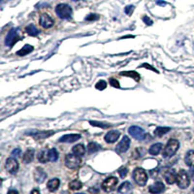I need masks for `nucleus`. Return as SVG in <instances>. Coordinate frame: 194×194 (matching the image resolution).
Instances as JSON below:
<instances>
[{
    "label": "nucleus",
    "instance_id": "nucleus-1",
    "mask_svg": "<svg viewBox=\"0 0 194 194\" xmlns=\"http://www.w3.org/2000/svg\"><path fill=\"white\" fill-rule=\"evenodd\" d=\"M179 148V143L178 140L171 139L168 141L166 147L163 149V156L164 157H172L176 154L178 149Z\"/></svg>",
    "mask_w": 194,
    "mask_h": 194
},
{
    "label": "nucleus",
    "instance_id": "nucleus-2",
    "mask_svg": "<svg viewBox=\"0 0 194 194\" xmlns=\"http://www.w3.org/2000/svg\"><path fill=\"white\" fill-rule=\"evenodd\" d=\"M177 184L179 188L184 189L188 188L190 184V179L189 175L186 173L184 170H181L177 175Z\"/></svg>",
    "mask_w": 194,
    "mask_h": 194
},
{
    "label": "nucleus",
    "instance_id": "nucleus-3",
    "mask_svg": "<svg viewBox=\"0 0 194 194\" xmlns=\"http://www.w3.org/2000/svg\"><path fill=\"white\" fill-rule=\"evenodd\" d=\"M133 179L139 185L144 186L148 182V174L143 168H136L133 172Z\"/></svg>",
    "mask_w": 194,
    "mask_h": 194
},
{
    "label": "nucleus",
    "instance_id": "nucleus-4",
    "mask_svg": "<svg viewBox=\"0 0 194 194\" xmlns=\"http://www.w3.org/2000/svg\"><path fill=\"white\" fill-rule=\"evenodd\" d=\"M55 13L60 19H70L72 16V8L67 4H58L55 8Z\"/></svg>",
    "mask_w": 194,
    "mask_h": 194
},
{
    "label": "nucleus",
    "instance_id": "nucleus-5",
    "mask_svg": "<svg viewBox=\"0 0 194 194\" xmlns=\"http://www.w3.org/2000/svg\"><path fill=\"white\" fill-rule=\"evenodd\" d=\"M81 156H78L74 153H70L65 156V165L70 169H76L81 165Z\"/></svg>",
    "mask_w": 194,
    "mask_h": 194
},
{
    "label": "nucleus",
    "instance_id": "nucleus-6",
    "mask_svg": "<svg viewBox=\"0 0 194 194\" xmlns=\"http://www.w3.org/2000/svg\"><path fill=\"white\" fill-rule=\"evenodd\" d=\"M118 183H119V181H118V179L116 177L107 178L102 183V189L105 192H111L116 188Z\"/></svg>",
    "mask_w": 194,
    "mask_h": 194
},
{
    "label": "nucleus",
    "instance_id": "nucleus-7",
    "mask_svg": "<svg viewBox=\"0 0 194 194\" xmlns=\"http://www.w3.org/2000/svg\"><path fill=\"white\" fill-rule=\"evenodd\" d=\"M5 168L10 174H12V175L16 174L18 172V170H19V162L16 160V158H14V157H10V158H8L6 160Z\"/></svg>",
    "mask_w": 194,
    "mask_h": 194
},
{
    "label": "nucleus",
    "instance_id": "nucleus-8",
    "mask_svg": "<svg viewBox=\"0 0 194 194\" xmlns=\"http://www.w3.org/2000/svg\"><path fill=\"white\" fill-rule=\"evenodd\" d=\"M19 40L18 37V28H12L8 32L6 38H5V45L6 46H13L15 43Z\"/></svg>",
    "mask_w": 194,
    "mask_h": 194
},
{
    "label": "nucleus",
    "instance_id": "nucleus-9",
    "mask_svg": "<svg viewBox=\"0 0 194 194\" xmlns=\"http://www.w3.org/2000/svg\"><path fill=\"white\" fill-rule=\"evenodd\" d=\"M130 147V139L127 136H124V137L121 139V141L118 144L116 147V152L118 153H123L125 152H127V149Z\"/></svg>",
    "mask_w": 194,
    "mask_h": 194
},
{
    "label": "nucleus",
    "instance_id": "nucleus-10",
    "mask_svg": "<svg viewBox=\"0 0 194 194\" xmlns=\"http://www.w3.org/2000/svg\"><path fill=\"white\" fill-rule=\"evenodd\" d=\"M128 132L132 137L136 140H143L145 138V131L139 126H131L129 127Z\"/></svg>",
    "mask_w": 194,
    "mask_h": 194
},
{
    "label": "nucleus",
    "instance_id": "nucleus-11",
    "mask_svg": "<svg viewBox=\"0 0 194 194\" xmlns=\"http://www.w3.org/2000/svg\"><path fill=\"white\" fill-rule=\"evenodd\" d=\"M34 179H35V182L36 183H44L45 182V179H47V174H46V172L43 170L42 168L40 167H37L35 169L34 171Z\"/></svg>",
    "mask_w": 194,
    "mask_h": 194
},
{
    "label": "nucleus",
    "instance_id": "nucleus-12",
    "mask_svg": "<svg viewBox=\"0 0 194 194\" xmlns=\"http://www.w3.org/2000/svg\"><path fill=\"white\" fill-rule=\"evenodd\" d=\"M177 175L178 174H176L175 170L169 169L168 171L165 172L164 179H165V181H166V183L168 184H173L175 182H177Z\"/></svg>",
    "mask_w": 194,
    "mask_h": 194
},
{
    "label": "nucleus",
    "instance_id": "nucleus-13",
    "mask_svg": "<svg viewBox=\"0 0 194 194\" xmlns=\"http://www.w3.org/2000/svg\"><path fill=\"white\" fill-rule=\"evenodd\" d=\"M119 136H120V132L118 131V130L109 131L105 135V141L107 143H109V144L114 143V142L118 141V139L119 138Z\"/></svg>",
    "mask_w": 194,
    "mask_h": 194
},
{
    "label": "nucleus",
    "instance_id": "nucleus-14",
    "mask_svg": "<svg viewBox=\"0 0 194 194\" xmlns=\"http://www.w3.org/2000/svg\"><path fill=\"white\" fill-rule=\"evenodd\" d=\"M165 185L161 182H156L149 188V191L152 194H160L164 191Z\"/></svg>",
    "mask_w": 194,
    "mask_h": 194
},
{
    "label": "nucleus",
    "instance_id": "nucleus-15",
    "mask_svg": "<svg viewBox=\"0 0 194 194\" xmlns=\"http://www.w3.org/2000/svg\"><path fill=\"white\" fill-rule=\"evenodd\" d=\"M40 24L44 28H49L54 25V19L47 14H43L40 17Z\"/></svg>",
    "mask_w": 194,
    "mask_h": 194
},
{
    "label": "nucleus",
    "instance_id": "nucleus-16",
    "mask_svg": "<svg viewBox=\"0 0 194 194\" xmlns=\"http://www.w3.org/2000/svg\"><path fill=\"white\" fill-rule=\"evenodd\" d=\"M80 138H81V135H79V134H68V135L62 136L58 141L62 143H74Z\"/></svg>",
    "mask_w": 194,
    "mask_h": 194
},
{
    "label": "nucleus",
    "instance_id": "nucleus-17",
    "mask_svg": "<svg viewBox=\"0 0 194 194\" xmlns=\"http://www.w3.org/2000/svg\"><path fill=\"white\" fill-rule=\"evenodd\" d=\"M59 184H60V181L58 179H53L48 183V189L51 192H54L59 188Z\"/></svg>",
    "mask_w": 194,
    "mask_h": 194
},
{
    "label": "nucleus",
    "instance_id": "nucleus-18",
    "mask_svg": "<svg viewBox=\"0 0 194 194\" xmlns=\"http://www.w3.org/2000/svg\"><path fill=\"white\" fill-rule=\"evenodd\" d=\"M33 158H34V149H28L26 152L24 153V154L23 161H24V163L28 164V163H30L33 160Z\"/></svg>",
    "mask_w": 194,
    "mask_h": 194
},
{
    "label": "nucleus",
    "instance_id": "nucleus-19",
    "mask_svg": "<svg viewBox=\"0 0 194 194\" xmlns=\"http://www.w3.org/2000/svg\"><path fill=\"white\" fill-rule=\"evenodd\" d=\"M72 152H73L74 154L78 155V156H83L85 153V149L83 144H79V145H76L75 147H73L72 149Z\"/></svg>",
    "mask_w": 194,
    "mask_h": 194
},
{
    "label": "nucleus",
    "instance_id": "nucleus-20",
    "mask_svg": "<svg viewBox=\"0 0 194 194\" xmlns=\"http://www.w3.org/2000/svg\"><path fill=\"white\" fill-rule=\"evenodd\" d=\"M184 161L188 167H194V150H189L186 153Z\"/></svg>",
    "mask_w": 194,
    "mask_h": 194
},
{
    "label": "nucleus",
    "instance_id": "nucleus-21",
    "mask_svg": "<svg viewBox=\"0 0 194 194\" xmlns=\"http://www.w3.org/2000/svg\"><path fill=\"white\" fill-rule=\"evenodd\" d=\"M161 149H162V144L161 143H156L149 148V153L152 155H157L161 152Z\"/></svg>",
    "mask_w": 194,
    "mask_h": 194
},
{
    "label": "nucleus",
    "instance_id": "nucleus-22",
    "mask_svg": "<svg viewBox=\"0 0 194 194\" xmlns=\"http://www.w3.org/2000/svg\"><path fill=\"white\" fill-rule=\"evenodd\" d=\"M38 160L41 163H46L47 161L50 160V154H49V150L47 149H43L38 154Z\"/></svg>",
    "mask_w": 194,
    "mask_h": 194
},
{
    "label": "nucleus",
    "instance_id": "nucleus-23",
    "mask_svg": "<svg viewBox=\"0 0 194 194\" xmlns=\"http://www.w3.org/2000/svg\"><path fill=\"white\" fill-rule=\"evenodd\" d=\"M34 50V48L31 46V45H28V44H26L23 49H20L19 51L17 53V54L18 55H19V56H24V55H26V54H30L32 51Z\"/></svg>",
    "mask_w": 194,
    "mask_h": 194
},
{
    "label": "nucleus",
    "instance_id": "nucleus-24",
    "mask_svg": "<svg viewBox=\"0 0 194 194\" xmlns=\"http://www.w3.org/2000/svg\"><path fill=\"white\" fill-rule=\"evenodd\" d=\"M121 76H126V77H130L133 78L135 81L139 82L140 81V75L135 71H125V72H121L120 73Z\"/></svg>",
    "mask_w": 194,
    "mask_h": 194
},
{
    "label": "nucleus",
    "instance_id": "nucleus-25",
    "mask_svg": "<svg viewBox=\"0 0 194 194\" xmlns=\"http://www.w3.org/2000/svg\"><path fill=\"white\" fill-rule=\"evenodd\" d=\"M132 188V185H131V183H129V182H124V183H123L120 184V186L119 188V193H123V194H124V193H127L129 190H130Z\"/></svg>",
    "mask_w": 194,
    "mask_h": 194
},
{
    "label": "nucleus",
    "instance_id": "nucleus-26",
    "mask_svg": "<svg viewBox=\"0 0 194 194\" xmlns=\"http://www.w3.org/2000/svg\"><path fill=\"white\" fill-rule=\"evenodd\" d=\"M25 31L28 35H30V36H37L39 34V30L36 28L35 25L33 24H29V25H27L26 28H25Z\"/></svg>",
    "mask_w": 194,
    "mask_h": 194
},
{
    "label": "nucleus",
    "instance_id": "nucleus-27",
    "mask_svg": "<svg viewBox=\"0 0 194 194\" xmlns=\"http://www.w3.org/2000/svg\"><path fill=\"white\" fill-rule=\"evenodd\" d=\"M171 129L169 127H157L154 130V135L157 136V137H161L164 134L168 133Z\"/></svg>",
    "mask_w": 194,
    "mask_h": 194
},
{
    "label": "nucleus",
    "instance_id": "nucleus-28",
    "mask_svg": "<svg viewBox=\"0 0 194 194\" xmlns=\"http://www.w3.org/2000/svg\"><path fill=\"white\" fill-rule=\"evenodd\" d=\"M82 183L80 181H78V179H74V181H72L70 183H69V188L71 190H79L82 188Z\"/></svg>",
    "mask_w": 194,
    "mask_h": 194
},
{
    "label": "nucleus",
    "instance_id": "nucleus-29",
    "mask_svg": "<svg viewBox=\"0 0 194 194\" xmlns=\"http://www.w3.org/2000/svg\"><path fill=\"white\" fill-rule=\"evenodd\" d=\"M100 149H101V147H100L98 144H96V143H89L88 146V152L89 153H96L97 150H99Z\"/></svg>",
    "mask_w": 194,
    "mask_h": 194
},
{
    "label": "nucleus",
    "instance_id": "nucleus-30",
    "mask_svg": "<svg viewBox=\"0 0 194 194\" xmlns=\"http://www.w3.org/2000/svg\"><path fill=\"white\" fill-rule=\"evenodd\" d=\"M49 154H50V161L54 162L58 158V153L55 149H51L49 150Z\"/></svg>",
    "mask_w": 194,
    "mask_h": 194
},
{
    "label": "nucleus",
    "instance_id": "nucleus-31",
    "mask_svg": "<svg viewBox=\"0 0 194 194\" xmlns=\"http://www.w3.org/2000/svg\"><path fill=\"white\" fill-rule=\"evenodd\" d=\"M54 132L53 131H50V132H32L30 134H33L36 138H48L49 136H51Z\"/></svg>",
    "mask_w": 194,
    "mask_h": 194
},
{
    "label": "nucleus",
    "instance_id": "nucleus-32",
    "mask_svg": "<svg viewBox=\"0 0 194 194\" xmlns=\"http://www.w3.org/2000/svg\"><path fill=\"white\" fill-rule=\"evenodd\" d=\"M95 88L99 90H103L107 88V83L105 81H99L96 85H95Z\"/></svg>",
    "mask_w": 194,
    "mask_h": 194
},
{
    "label": "nucleus",
    "instance_id": "nucleus-33",
    "mask_svg": "<svg viewBox=\"0 0 194 194\" xmlns=\"http://www.w3.org/2000/svg\"><path fill=\"white\" fill-rule=\"evenodd\" d=\"M89 123L93 126H99V127H102V128H106V127H109L110 124L108 123H98V121H89Z\"/></svg>",
    "mask_w": 194,
    "mask_h": 194
},
{
    "label": "nucleus",
    "instance_id": "nucleus-34",
    "mask_svg": "<svg viewBox=\"0 0 194 194\" xmlns=\"http://www.w3.org/2000/svg\"><path fill=\"white\" fill-rule=\"evenodd\" d=\"M127 173H128V169L125 168V167H121V168L119 169V174L121 178H125Z\"/></svg>",
    "mask_w": 194,
    "mask_h": 194
},
{
    "label": "nucleus",
    "instance_id": "nucleus-35",
    "mask_svg": "<svg viewBox=\"0 0 194 194\" xmlns=\"http://www.w3.org/2000/svg\"><path fill=\"white\" fill-rule=\"evenodd\" d=\"M133 11H134V6L133 5H128V6L125 7V9H124V12L127 14L128 16H130L131 14L133 13Z\"/></svg>",
    "mask_w": 194,
    "mask_h": 194
},
{
    "label": "nucleus",
    "instance_id": "nucleus-36",
    "mask_svg": "<svg viewBox=\"0 0 194 194\" xmlns=\"http://www.w3.org/2000/svg\"><path fill=\"white\" fill-rule=\"evenodd\" d=\"M20 149H14L12 153H11V157H14V158H18V157L20 155Z\"/></svg>",
    "mask_w": 194,
    "mask_h": 194
},
{
    "label": "nucleus",
    "instance_id": "nucleus-37",
    "mask_svg": "<svg viewBox=\"0 0 194 194\" xmlns=\"http://www.w3.org/2000/svg\"><path fill=\"white\" fill-rule=\"evenodd\" d=\"M99 19V16L96 15V14H90V15H88L87 18H85V20H96Z\"/></svg>",
    "mask_w": 194,
    "mask_h": 194
},
{
    "label": "nucleus",
    "instance_id": "nucleus-38",
    "mask_svg": "<svg viewBox=\"0 0 194 194\" xmlns=\"http://www.w3.org/2000/svg\"><path fill=\"white\" fill-rule=\"evenodd\" d=\"M110 84L114 88H119V83L116 80V79H110Z\"/></svg>",
    "mask_w": 194,
    "mask_h": 194
},
{
    "label": "nucleus",
    "instance_id": "nucleus-39",
    "mask_svg": "<svg viewBox=\"0 0 194 194\" xmlns=\"http://www.w3.org/2000/svg\"><path fill=\"white\" fill-rule=\"evenodd\" d=\"M143 20H144V23H145L146 24H148V25H152L153 24V20L150 19L149 17H144Z\"/></svg>",
    "mask_w": 194,
    "mask_h": 194
},
{
    "label": "nucleus",
    "instance_id": "nucleus-40",
    "mask_svg": "<svg viewBox=\"0 0 194 194\" xmlns=\"http://www.w3.org/2000/svg\"><path fill=\"white\" fill-rule=\"evenodd\" d=\"M29 194H40V191L38 189H33Z\"/></svg>",
    "mask_w": 194,
    "mask_h": 194
},
{
    "label": "nucleus",
    "instance_id": "nucleus-41",
    "mask_svg": "<svg viewBox=\"0 0 194 194\" xmlns=\"http://www.w3.org/2000/svg\"><path fill=\"white\" fill-rule=\"evenodd\" d=\"M157 4L160 5V6H164V5H166V2H165V1H160V0H158V1H157Z\"/></svg>",
    "mask_w": 194,
    "mask_h": 194
},
{
    "label": "nucleus",
    "instance_id": "nucleus-42",
    "mask_svg": "<svg viewBox=\"0 0 194 194\" xmlns=\"http://www.w3.org/2000/svg\"><path fill=\"white\" fill-rule=\"evenodd\" d=\"M89 192L97 194V193H98V189H93V188H89Z\"/></svg>",
    "mask_w": 194,
    "mask_h": 194
},
{
    "label": "nucleus",
    "instance_id": "nucleus-43",
    "mask_svg": "<svg viewBox=\"0 0 194 194\" xmlns=\"http://www.w3.org/2000/svg\"><path fill=\"white\" fill-rule=\"evenodd\" d=\"M8 194H19V192H18L17 190H14V189H12V190H10V191L8 192Z\"/></svg>",
    "mask_w": 194,
    "mask_h": 194
},
{
    "label": "nucleus",
    "instance_id": "nucleus-44",
    "mask_svg": "<svg viewBox=\"0 0 194 194\" xmlns=\"http://www.w3.org/2000/svg\"><path fill=\"white\" fill-rule=\"evenodd\" d=\"M143 66H145L146 68H149V69H152L153 71H155V72H157V71H156L155 69H153V68H152V67H150L149 65H148V64H144V65H143Z\"/></svg>",
    "mask_w": 194,
    "mask_h": 194
},
{
    "label": "nucleus",
    "instance_id": "nucleus-45",
    "mask_svg": "<svg viewBox=\"0 0 194 194\" xmlns=\"http://www.w3.org/2000/svg\"><path fill=\"white\" fill-rule=\"evenodd\" d=\"M189 174H190V176H191L192 179H193V181H194V170H190V172H189Z\"/></svg>",
    "mask_w": 194,
    "mask_h": 194
},
{
    "label": "nucleus",
    "instance_id": "nucleus-46",
    "mask_svg": "<svg viewBox=\"0 0 194 194\" xmlns=\"http://www.w3.org/2000/svg\"><path fill=\"white\" fill-rule=\"evenodd\" d=\"M73 1H80V0H73Z\"/></svg>",
    "mask_w": 194,
    "mask_h": 194
},
{
    "label": "nucleus",
    "instance_id": "nucleus-47",
    "mask_svg": "<svg viewBox=\"0 0 194 194\" xmlns=\"http://www.w3.org/2000/svg\"><path fill=\"white\" fill-rule=\"evenodd\" d=\"M77 194H84V193H77Z\"/></svg>",
    "mask_w": 194,
    "mask_h": 194
},
{
    "label": "nucleus",
    "instance_id": "nucleus-48",
    "mask_svg": "<svg viewBox=\"0 0 194 194\" xmlns=\"http://www.w3.org/2000/svg\"><path fill=\"white\" fill-rule=\"evenodd\" d=\"M1 1H2V0H1Z\"/></svg>",
    "mask_w": 194,
    "mask_h": 194
}]
</instances>
